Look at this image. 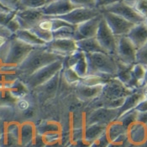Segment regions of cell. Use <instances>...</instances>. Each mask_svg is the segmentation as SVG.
<instances>
[{
	"label": "cell",
	"instance_id": "cell-1",
	"mask_svg": "<svg viewBox=\"0 0 147 147\" xmlns=\"http://www.w3.org/2000/svg\"><path fill=\"white\" fill-rule=\"evenodd\" d=\"M65 57L58 56L47 51L45 49V46L34 48L27 57L23 61L22 63H20L17 67L16 73L24 78L30 76L41 68L45 67L57 61H63Z\"/></svg>",
	"mask_w": 147,
	"mask_h": 147
},
{
	"label": "cell",
	"instance_id": "cell-2",
	"mask_svg": "<svg viewBox=\"0 0 147 147\" xmlns=\"http://www.w3.org/2000/svg\"><path fill=\"white\" fill-rule=\"evenodd\" d=\"M85 57L88 65L87 76L109 78L117 75L119 71V62L115 57L108 53L97 52L85 54Z\"/></svg>",
	"mask_w": 147,
	"mask_h": 147
},
{
	"label": "cell",
	"instance_id": "cell-3",
	"mask_svg": "<svg viewBox=\"0 0 147 147\" xmlns=\"http://www.w3.org/2000/svg\"><path fill=\"white\" fill-rule=\"evenodd\" d=\"M64 61V60H63ZM63 61H55L41 68L29 77L23 78V83L27 88H35L52 79L63 67Z\"/></svg>",
	"mask_w": 147,
	"mask_h": 147
},
{
	"label": "cell",
	"instance_id": "cell-4",
	"mask_svg": "<svg viewBox=\"0 0 147 147\" xmlns=\"http://www.w3.org/2000/svg\"><path fill=\"white\" fill-rule=\"evenodd\" d=\"M34 48V47L27 45L21 40H18L13 35L10 40L9 50L3 61V64L10 65L17 67L20 63H22L23 61L27 57Z\"/></svg>",
	"mask_w": 147,
	"mask_h": 147
},
{
	"label": "cell",
	"instance_id": "cell-5",
	"mask_svg": "<svg viewBox=\"0 0 147 147\" xmlns=\"http://www.w3.org/2000/svg\"><path fill=\"white\" fill-rule=\"evenodd\" d=\"M137 49L129 39L125 35L118 37L115 57L117 61L125 66H133L136 63Z\"/></svg>",
	"mask_w": 147,
	"mask_h": 147
},
{
	"label": "cell",
	"instance_id": "cell-6",
	"mask_svg": "<svg viewBox=\"0 0 147 147\" xmlns=\"http://www.w3.org/2000/svg\"><path fill=\"white\" fill-rule=\"evenodd\" d=\"M135 89L129 88L125 86L123 82H121L116 78L113 79H109L102 87V95L103 99H105L106 103L113 99L126 98L135 92Z\"/></svg>",
	"mask_w": 147,
	"mask_h": 147
},
{
	"label": "cell",
	"instance_id": "cell-7",
	"mask_svg": "<svg viewBox=\"0 0 147 147\" xmlns=\"http://www.w3.org/2000/svg\"><path fill=\"white\" fill-rule=\"evenodd\" d=\"M95 38L98 40V44L102 48V50L106 53L115 57L116 50H117L118 37H116L112 33V31L107 25L103 18L99 24L98 30L97 31Z\"/></svg>",
	"mask_w": 147,
	"mask_h": 147
},
{
	"label": "cell",
	"instance_id": "cell-8",
	"mask_svg": "<svg viewBox=\"0 0 147 147\" xmlns=\"http://www.w3.org/2000/svg\"><path fill=\"white\" fill-rule=\"evenodd\" d=\"M102 18L110 30L116 37L127 35L130 30L136 25L125 19L109 12H101Z\"/></svg>",
	"mask_w": 147,
	"mask_h": 147
},
{
	"label": "cell",
	"instance_id": "cell-9",
	"mask_svg": "<svg viewBox=\"0 0 147 147\" xmlns=\"http://www.w3.org/2000/svg\"><path fill=\"white\" fill-rule=\"evenodd\" d=\"M100 12L113 13L114 14L124 18L126 20L133 23L134 24H138L145 21V20L140 14H138L129 4H128L123 0L119 1L108 7H105L104 9H101Z\"/></svg>",
	"mask_w": 147,
	"mask_h": 147
},
{
	"label": "cell",
	"instance_id": "cell-10",
	"mask_svg": "<svg viewBox=\"0 0 147 147\" xmlns=\"http://www.w3.org/2000/svg\"><path fill=\"white\" fill-rule=\"evenodd\" d=\"M101 12L98 9H89V8H77L71 12L67 13V14L58 16V17H52L57 18L61 20H63L69 24L78 26L82 23L88 21L91 19L98 16L100 14Z\"/></svg>",
	"mask_w": 147,
	"mask_h": 147
},
{
	"label": "cell",
	"instance_id": "cell-11",
	"mask_svg": "<svg viewBox=\"0 0 147 147\" xmlns=\"http://www.w3.org/2000/svg\"><path fill=\"white\" fill-rule=\"evenodd\" d=\"M119 118V109H109L102 107L95 109L88 116L86 119V125H102L108 126L117 120Z\"/></svg>",
	"mask_w": 147,
	"mask_h": 147
},
{
	"label": "cell",
	"instance_id": "cell-12",
	"mask_svg": "<svg viewBox=\"0 0 147 147\" xmlns=\"http://www.w3.org/2000/svg\"><path fill=\"white\" fill-rule=\"evenodd\" d=\"M45 49L62 57L71 56L78 51L76 40L72 39H53L46 44Z\"/></svg>",
	"mask_w": 147,
	"mask_h": 147
},
{
	"label": "cell",
	"instance_id": "cell-13",
	"mask_svg": "<svg viewBox=\"0 0 147 147\" xmlns=\"http://www.w3.org/2000/svg\"><path fill=\"white\" fill-rule=\"evenodd\" d=\"M45 16L40 9H26L16 11L15 18L20 24V29L30 30Z\"/></svg>",
	"mask_w": 147,
	"mask_h": 147
},
{
	"label": "cell",
	"instance_id": "cell-14",
	"mask_svg": "<svg viewBox=\"0 0 147 147\" xmlns=\"http://www.w3.org/2000/svg\"><path fill=\"white\" fill-rule=\"evenodd\" d=\"M70 0H56L46 3L40 8V11L45 17H58L77 9Z\"/></svg>",
	"mask_w": 147,
	"mask_h": 147
},
{
	"label": "cell",
	"instance_id": "cell-15",
	"mask_svg": "<svg viewBox=\"0 0 147 147\" xmlns=\"http://www.w3.org/2000/svg\"><path fill=\"white\" fill-rule=\"evenodd\" d=\"M102 19V13L98 16L91 19L88 21L82 23L77 26V39L76 41L82 40L95 37L97 31L98 30L99 24Z\"/></svg>",
	"mask_w": 147,
	"mask_h": 147
},
{
	"label": "cell",
	"instance_id": "cell-16",
	"mask_svg": "<svg viewBox=\"0 0 147 147\" xmlns=\"http://www.w3.org/2000/svg\"><path fill=\"white\" fill-rule=\"evenodd\" d=\"M127 138L131 146L144 143L147 140V125L136 121L128 128Z\"/></svg>",
	"mask_w": 147,
	"mask_h": 147
},
{
	"label": "cell",
	"instance_id": "cell-17",
	"mask_svg": "<svg viewBox=\"0 0 147 147\" xmlns=\"http://www.w3.org/2000/svg\"><path fill=\"white\" fill-rule=\"evenodd\" d=\"M138 50L147 42V26L146 24L140 23L136 24L126 35Z\"/></svg>",
	"mask_w": 147,
	"mask_h": 147
},
{
	"label": "cell",
	"instance_id": "cell-18",
	"mask_svg": "<svg viewBox=\"0 0 147 147\" xmlns=\"http://www.w3.org/2000/svg\"><path fill=\"white\" fill-rule=\"evenodd\" d=\"M15 38L23 41L24 43L30 45L32 47H44L46 45L45 41L41 40L39 37H37L35 34L30 30H19L15 34H13Z\"/></svg>",
	"mask_w": 147,
	"mask_h": 147
},
{
	"label": "cell",
	"instance_id": "cell-19",
	"mask_svg": "<svg viewBox=\"0 0 147 147\" xmlns=\"http://www.w3.org/2000/svg\"><path fill=\"white\" fill-rule=\"evenodd\" d=\"M143 99H145V96L143 94L142 89L135 91L133 93L127 96L125 98L123 105L119 109V118L121 117L125 113H127L128 111L134 109L138 105V103L142 101Z\"/></svg>",
	"mask_w": 147,
	"mask_h": 147
},
{
	"label": "cell",
	"instance_id": "cell-20",
	"mask_svg": "<svg viewBox=\"0 0 147 147\" xmlns=\"http://www.w3.org/2000/svg\"><path fill=\"white\" fill-rule=\"evenodd\" d=\"M78 50L85 53V54H90V53H97V52H103L106 53L102 48L98 44V40L95 37L88 38V39H82L76 41Z\"/></svg>",
	"mask_w": 147,
	"mask_h": 147
},
{
	"label": "cell",
	"instance_id": "cell-21",
	"mask_svg": "<svg viewBox=\"0 0 147 147\" xmlns=\"http://www.w3.org/2000/svg\"><path fill=\"white\" fill-rule=\"evenodd\" d=\"M107 126L102 125H88L84 130L83 138L84 140L90 146L91 144L98 139L100 136L106 132Z\"/></svg>",
	"mask_w": 147,
	"mask_h": 147
},
{
	"label": "cell",
	"instance_id": "cell-22",
	"mask_svg": "<svg viewBox=\"0 0 147 147\" xmlns=\"http://www.w3.org/2000/svg\"><path fill=\"white\" fill-rule=\"evenodd\" d=\"M127 134V129L124 127L119 120H115L113 123L107 126L106 135L108 136L110 142L114 141L120 136Z\"/></svg>",
	"mask_w": 147,
	"mask_h": 147
},
{
	"label": "cell",
	"instance_id": "cell-23",
	"mask_svg": "<svg viewBox=\"0 0 147 147\" xmlns=\"http://www.w3.org/2000/svg\"><path fill=\"white\" fill-rule=\"evenodd\" d=\"M103 85L98 86H85L81 84L78 88V95L82 99H90L95 97H98L101 94Z\"/></svg>",
	"mask_w": 147,
	"mask_h": 147
},
{
	"label": "cell",
	"instance_id": "cell-24",
	"mask_svg": "<svg viewBox=\"0 0 147 147\" xmlns=\"http://www.w3.org/2000/svg\"><path fill=\"white\" fill-rule=\"evenodd\" d=\"M53 39H77V26L67 24L52 32Z\"/></svg>",
	"mask_w": 147,
	"mask_h": 147
},
{
	"label": "cell",
	"instance_id": "cell-25",
	"mask_svg": "<svg viewBox=\"0 0 147 147\" xmlns=\"http://www.w3.org/2000/svg\"><path fill=\"white\" fill-rule=\"evenodd\" d=\"M34 127L30 123H24L20 127V141L22 145H27L34 138Z\"/></svg>",
	"mask_w": 147,
	"mask_h": 147
},
{
	"label": "cell",
	"instance_id": "cell-26",
	"mask_svg": "<svg viewBox=\"0 0 147 147\" xmlns=\"http://www.w3.org/2000/svg\"><path fill=\"white\" fill-rule=\"evenodd\" d=\"M137 115H138V112L134 109L132 110L128 111L125 114H123L117 120H119L122 125H124V127L128 129V128L130 125H133L134 123H136L137 121Z\"/></svg>",
	"mask_w": 147,
	"mask_h": 147
},
{
	"label": "cell",
	"instance_id": "cell-27",
	"mask_svg": "<svg viewBox=\"0 0 147 147\" xmlns=\"http://www.w3.org/2000/svg\"><path fill=\"white\" fill-rule=\"evenodd\" d=\"M46 3V0H20L19 10L26 9H40Z\"/></svg>",
	"mask_w": 147,
	"mask_h": 147
},
{
	"label": "cell",
	"instance_id": "cell-28",
	"mask_svg": "<svg viewBox=\"0 0 147 147\" xmlns=\"http://www.w3.org/2000/svg\"><path fill=\"white\" fill-rule=\"evenodd\" d=\"M136 63L141 64L147 67V42L141 48L137 50Z\"/></svg>",
	"mask_w": 147,
	"mask_h": 147
},
{
	"label": "cell",
	"instance_id": "cell-29",
	"mask_svg": "<svg viewBox=\"0 0 147 147\" xmlns=\"http://www.w3.org/2000/svg\"><path fill=\"white\" fill-rule=\"evenodd\" d=\"M20 0H0L1 4L10 11H18L20 9Z\"/></svg>",
	"mask_w": 147,
	"mask_h": 147
},
{
	"label": "cell",
	"instance_id": "cell-30",
	"mask_svg": "<svg viewBox=\"0 0 147 147\" xmlns=\"http://www.w3.org/2000/svg\"><path fill=\"white\" fill-rule=\"evenodd\" d=\"M78 8H95V0H70Z\"/></svg>",
	"mask_w": 147,
	"mask_h": 147
},
{
	"label": "cell",
	"instance_id": "cell-31",
	"mask_svg": "<svg viewBox=\"0 0 147 147\" xmlns=\"http://www.w3.org/2000/svg\"><path fill=\"white\" fill-rule=\"evenodd\" d=\"M109 143H110V141L105 132L98 139H97L95 141H93L89 146V147H107Z\"/></svg>",
	"mask_w": 147,
	"mask_h": 147
},
{
	"label": "cell",
	"instance_id": "cell-32",
	"mask_svg": "<svg viewBox=\"0 0 147 147\" xmlns=\"http://www.w3.org/2000/svg\"><path fill=\"white\" fill-rule=\"evenodd\" d=\"M65 78H66V79L68 82H70V83L78 82H80V80L82 79L71 67L67 68V70L65 71Z\"/></svg>",
	"mask_w": 147,
	"mask_h": 147
},
{
	"label": "cell",
	"instance_id": "cell-33",
	"mask_svg": "<svg viewBox=\"0 0 147 147\" xmlns=\"http://www.w3.org/2000/svg\"><path fill=\"white\" fill-rule=\"evenodd\" d=\"M5 27H6L13 34H14L19 30H20V24L17 21V20H16V18H15V15H14V17H13V19H11V20L9 21V23L6 24Z\"/></svg>",
	"mask_w": 147,
	"mask_h": 147
},
{
	"label": "cell",
	"instance_id": "cell-34",
	"mask_svg": "<svg viewBox=\"0 0 147 147\" xmlns=\"http://www.w3.org/2000/svg\"><path fill=\"white\" fill-rule=\"evenodd\" d=\"M121 0H95V9L101 10L105 7H108Z\"/></svg>",
	"mask_w": 147,
	"mask_h": 147
},
{
	"label": "cell",
	"instance_id": "cell-35",
	"mask_svg": "<svg viewBox=\"0 0 147 147\" xmlns=\"http://www.w3.org/2000/svg\"><path fill=\"white\" fill-rule=\"evenodd\" d=\"M16 105H17V108L20 110V111H25V110H27L29 108H30V103L29 102L26 100V99H24V98H20L18 101H17V103H16Z\"/></svg>",
	"mask_w": 147,
	"mask_h": 147
},
{
	"label": "cell",
	"instance_id": "cell-36",
	"mask_svg": "<svg viewBox=\"0 0 147 147\" xmlns=\"http://www.w3.org/2000/svg\"><path fill=\"white\" fill-rule=\"evenodd\" d=\"M136 111L138 113H144V112H147V99L145 98L142 101L138 103V105L135 108Z\"/></svg>",
	"mask_w": 147,
	"mask_h": 147
},
{
	"label": "cell",
	"instance_id": "cell-37",
	"mask_svg": "<svg viewBox=\"0 0 147 147\" xmlns=\"http://www.w3.org/2000/svg\"><path fill=\"white\" fill-rule=\"evenodd\" d=\"M137 122L147 125V112L144 113H138L137 115Z\"/></svg>",
	"mask_w": 147,
	"mask_h": 147
},
{
	"label": "cell",
	"instance_id": "cell-38",
	"mask_svg": "<svg viewBox=\"0 0 147 147\" xmlns=\"http://www.w3.org/2000/svg\"><path fill=\"white\" fill-rule=\"evenodd\" d=\"M131 147H147V140L140 145H136V146H131Z\"/></svg>",
	"mask_w": 147,
	"mask_h": 147
},
{
	"label": "cell",
	"instance_id": "cell-39",
	"mask_svg": "<svg viewBox=\"0 0 147 147\" xmlns=\"http://www.w3.org/2000/svg\"><path fill=\"white\" fill-rule=\"evenodd\" d=\"M142 92H143V94H144V96H145V98H146L147 99V85L143 87Z\"/></svg>",
	"mask_w": 147,
	"mask_h": 147
},
{
	"label": "cell",
	"instance_id": "cell-40",
	"mask_svg": "<svg viewBox=\"0 0 147 147\" xmlns=\"http://www.w3.org/2000/svg\"><path fill=\"white\" fill-rule=\"evenodd\" d=\"M0 10H3V11H10V10L7 9L6 8H4V7L1 4V3H0Z\"/></svg>",
	"mask_w": 147,
	"mask_h": 147
},
{
	"label": "cell",
	"instance_id": "cell-41",
	"mask_svg": "<svg viewBox=\"0 0 147 147\" xmlns=\"http://www.w3.org/2000/svg\"><path fill=\"white\" fill-rule=\"evenodd\" d=\"M53 1H56V0H46L47 3H51V2H53Z\"/></svg>",
	"mask_w": 147,
	"mask_h": 147
},
{
	"label": "cell",
	"instance_id": "cell-42",
	"mask_svg": "<svg viewBox=\"0 0 147 147\" xmlns=\"http://www.w3.org/2000/svg\"><path fill=\"white\" fill-rule=\"evenodd\" d=\"M144 23L146 24V26H147V18H146V20H145V21H144Z\"/></svg>",
	"mask_w": 147,
	"mask_h": 147
},
{
	"label": "cell",
	"instance_id": "cell-43",
	"mask_svg": "<svg viewBox=\"0 0 147 147\" xmlns=\"http://www.w3.org/2000/svg\"><path fill=\"white\" fill-rule=\"evenodd\" d=\"M1 11H3V10H0V12H1Z\"/></svg>",
	"mask_w": 147,
	"mask_h": 147
}]
</instances>
